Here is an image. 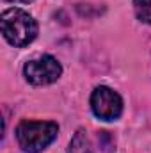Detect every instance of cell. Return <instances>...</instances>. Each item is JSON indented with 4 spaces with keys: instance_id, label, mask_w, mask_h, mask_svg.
Listing matches in <instances>:
<instances>
[{
    "instance_id": "8992f818",
    "label": "cell",
    "mask_w": 151,
    "mask_h": 153,
    "mask_svg": "<svg viewBox=\"0 0 151 153\" xmlns=\"http://www.w3.org/2000/svg\"><path fill=\"white\" fill-rule=\"evenodd\" d=\"M133 9L141 22L151 25V0H133Z\"/></svg>"
},
{
    "instance_id": "7a4b0ae2",
    "label": "cell",
    "mask_w": 151,
    "mask_h": 153,
    "mask_svg": "<svg viewBox=\"0 0 151 153\" xmlns=\"http://www.w3.org/2000/svg\"><path fill=\"white\" fill-rule=\"evenodd\" d=\"M59 132V125L53 121H21L16 126V139L23 152L39 153L48 148Z\"/></svg>"
},
{
    "instance_id": "52a82bcc",
    "label": "cell",
    "mask_w": 151,
    "mask_h": 153,
    "mask_svg": "<svg viewBox=\"0 0 151 153\" xmlns=\"http://www.w3.org/2000/svg\"><path fill=\"white\" fill-rule=\"evenodd\" d=\"M5 2H20V4H29L32 0H5Z\"/></svg>"
},
{
    "instance_id": "6da1fadb",
    "label": "cell",
    "mask_w": 151,
    "mask_h": 153,
    "mask_svg": "<svg viewBox=\"0 0 151 153\" xmlns=\"http://www.w3.org/2000/svg\"><path fill=\"white\" fill-rule=\"evenodd\" d=\"M2 36L13 46H27L38 36L36 20L23 9H7L2 13Z\"/></svg>"
},
{
    "instance_id": "277c9868",
    "label": "cell",
    "mask_w": 151,
    "mask_h": 153,
    "mask_svg": "<svg viewBox=\"0 0 151 153\" xmlns=\"http://www.w3.org/2000/svg\"><path fill=\"white\" fill-rule=\"evenodd\" d=\"M91 109L96 117L103 121H114L123 114V100L114 89L100 85L91 94Z\"/></svg>"
},
{
    "instance_id": "5b68a950",
    "label": "cell",
    "mask_w": 151,
    "mask_h": 153,
    "mask_svg": "<svg viewBox=\"0 0 151 153\" xmlns=\"http://www.w3.org/2000/svg\"><path fill=\"white\" fill-rule=\"evenodd\" d=\"M68 153H93L91 143L87 139V132L84 128L76 130V134L71 137V143L68 146Z\"/></svg>"
},
{
    "instance_id": "3957f363",
    "label": "cell",
    "mask_w": 151,
    "mask_h": 153,
    "mask_svg": "<svg viewBox=\"0 0 151 153\" xmlns=\"http://www.w3.org/2000/svg\"><path fill=\"white\" fill-rule=\"evenodd\" d=\"M23 73H25L27 82H30L34 85H48V84H53L55 80H59V76L62 75V66L55 57L41 55L25 64Z\"/></svg>"
}]
</instances>
